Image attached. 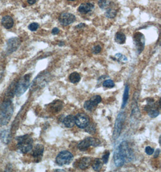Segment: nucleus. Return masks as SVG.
Here are the masks:
<instances>
[{"instance_id":"nucleus-1","label":"nucleus","mask_w":161,"mask_h":172,"mask_svg":"<svg viewBox=\"0 0 161 172\" xmlns=\"http://www.w3.org/2000/svg\"><path fill=\"white\" fill-rule=\"evenodd\" d=\"M14 106L10 99L5 100L0 107V124L7 125L13 115Z\"/></svg>"},{"instance_id":"nucleus-2","label":"nucleus","mask_w":161,"mask_h":172,"mask_svg":"<svg viewBox=\"0 0 161 172\" xmlns=\"http://www.w3.org/2000/svg\"><path fill=\"white\" fill-rule=\"evenodd\" d=\"M16 140L18 142L17 147L22 153L26 154L32 150L33 141L29 135L18 137Z\"/></svg>"},{"instance_id":"nucleus-3","label":"nucleus","mask_w":161,"mask_h":172,"mask_svg":"<svg viewBox=\"0 0 161 172\" xmlns=\"http://www.w3.org/2000/svg\"><path fill=\"white\" fill-rule=\"evenodd\" d=\"M30 74H26L23 76L21 80L17 83L15 93L17 97H20L24 94L26 91L28 90L30 86Z\"/></svg>"},{"instance_id":"nucleus-4","label":"nucleus","mask_w":161,"mask_h":172,"mask_svg":"<svg viewBox=\"0 0 161 172\" xmlns=\"http://www.w3.org/2000/svg\"><path fill=\"white\" fill-rule=\"evenodd\" d=\"M49 77V74L46 72H42L39 74L33 81L31 87L32 88L33 90H36L43 88L45 85L48 83Z\"/></svg>"},{"instance_id":"nucleus-5","label":"nucleus","mask_w":161,"mask_h":172,"mask_svg":"<svg viewBox=\"0 0 161 172\" xmlns=\"http://www.w3.org/2000/svg\"><path fill=\"white\" fill-rule=\"evenodd\" d=\"M72 159L73 155L71 152L67 150H63L57 155L56 158V162L59 165L62 166L69 164L72 161Z\"/></svg>"},{"instance_id":"nucleus-6","label":"nucleus","mask_w":161,"mask_h":172,"mask_svg":"<svg viewBox=\"0 0 161 172\" xmlns=\"http://www.w3.org/2000/svg\"><path fill=\"white\" fill-rule=\"evenodd\" d=\"M133 43L136 52L140 54L144 49L145 39L144 35L141 32H136L133 35Z\"/></svg>"},{"instance_id":"nucleus-7","label":"nucleus","mask_w":161,"mask_h":172,"mask_svg":"<svg viewBox=\"0 0 161 172\" xmlns=\"http://www.w3.org/2000/svg\"><path fill=\"white\" fill-rule=\"evenodd\" d=\"M125 118V115L124 112H121L118 114L115 124V127H114V131L113 134V138L115 141L120 136L121 130H122V126L123 123Z\"/></svg>"},{"instance_id":"nucleus-8","label":"nucleus","mask_w":161,"mask_h":172,"mask_svg":"<svg viewBox=\"0 0 161 172\" xmlns=\"http://www.w3.org/2000/svg\"><path fill=\"white\" fill-rule=\"evenodd\" d=\"M118 150L123 156L125 162L126 161H130L133 158V153L131 149L129 147L128 144L126 141L122 142L118 147Z\"/></svg>"},{"instance_id":"nucleus-9","label":"nucleus","mask_w":161,"mask_h":172,"mask_svg":"<svg viewBox=\"0 0 161 172\" xmlns=\"http://www.w3.org/2000/svg\"><path fill=\"white\" fill-rule=\"evenodd\" d=\"M75 121L79 128L85 129L90 123V118L86 114L79 113L75 116Z\"/></svg>"},{"instance_id":"nucleus-10","label":"nucleus","mask_w":161,"mask_h":172,"mask_svg":"<svg viewBox=\"0 0 161 172\" xmlns=\"http://www.w3.org/2000/svg\"><path fill=\"white\" fill-rule=\"evenodd\" d=\"M75 20V17L70 13L64 12L60 15L59 21L63 26H67L73 23Z\"/></svg>"},{"instance_id":"nucleus-11","label":"nucleus","mask_w":161,"mask_h":172,"mask_svg":"<svg viewBox=\"0 0 161 172\" xmlns=\"http://www.w3.org/2000/svg\"><path fill=\"white\" fill-rule=\"evenodd\" d=\"M21 44V40L18 38H11L8 41L6 53L8 54H11L15 51L20 47Z\"/></svg>"},{"instance_id":"nucleus-12","label":"nucleus","mask_w":161,"mask_h":172,"mask_svg":"<svg viewBox=\"0 0 161 172\" xmlns=\"http://www.w3.org/2000/svg\"><path fill=\"white\" fill-rule=\"evenodd\" d=\"M44 151V146L42 144H38L35 147L33 150L32 156L34 158V159L36 162H39L41 161Z\"/></svg>"},{"instance_id":"nucleus-13","label":"nucleus","mask_w":161,"mask_h":172,"mask_svg":"<svg viewBox=\"0 0 161 172\" xmlns=\"http://www.w3.org/2000/svg\"><path fill=\"white\" fill-rule=\"evenodd\" d=\"M114 159L115 164L117 167H120L123 166L125 162V159L122 154L121 153V152H120V150H118V147L115 150Z\"/></svg>"},{"instance_id":"nucleus-14","label":"nucleus","mask_w":161,"mask_h":172,"mask_svg":"<svg viewBox=\"0 0 161 172\" xmlns=\"http://www.w3.org/2000/svg\"><path fill=\"white\" fill-rule=\"evenodd\" d=\"M94 8V5L90 3H85L80 5L78 8V11L82 14H88Z\"/></svg>"},{"instance_id":"nucleus-15","label":"nucleus","mask_w":161,"mask_h":172,"mask_svg":"<svg viewBox=\"0 0 161 172\" xmlns=\"http://www.w3.org/2000/svg\"><path fill=\"white\" fill-rule=\"evenodd\" d=\"M90 146H91V138L87 137L85 140H82L79 144H78L77 148L81 151H86L90 148Z\"/></svg>"},{"instance_id":"nucleus-16","label":"nucleus","mask_w":161,"mask_h":172,"mask_svg":"<svg viewBox=\"0 0 161 172\" xmlns=\"http://www.w3.org/2000/svg\"><path fill=\"white\" fill-rule=\"evenodd\" d=\"M91 164V159L89 157H84L80 159L78 162V167L82 170L87 168Z\"/></svg>"},{"instance_id":"nucleus-17","label":"nucleus","mask_w":161,"mask_h":172,"mask_svg":"<svg viewBox=\"0 0 161 172\" xmlns=\"http://www.w3.org/2000/svg\"><path fill=\"white\" fill-rule=\"evenodd\" d=\"M2 24L7 29H10L13 27L14 21L13 18L10 16H5L2 20Z\"/></svg>"},{"instance_id":"nucleus-18","label":"nucleus","mask_w":161,"mask_h":172,"mask_svg":"<svg viewBox=\"0 0 161 172\" xmlns=\"http://www.w3.org/2000/svg\"><path fill=\"white\" fill-rule=\"evenodd\" d=\"M0 138L3 143L8 144L11 140V134L10 131L6 129L2 131L0 134Z\"/></svg>"},{"instance_id":"nucleus-19","label":"nucleus","mask_w":161,"mask_h":172,"mask_svg":"<svg viewBox=\"0 0 161 172\" xmlns=\"http://www.w3.org/2000/svg\"><path fill=\"white\" fill-rule=\"evenodd\" d=\"M63 124L68 128H71L75 124V117L72 115H68L63 119Z\"/></svg>"},{"instance_id":"nucleus-20","label":"nucleus","mask_w":161,"mask_h":172,"mask_svg":"<svg viewBox=\"0 0 161 172\" xmlns=\"http://www.w3.org/2000/svg\"><path fill=\"white\" fill-rule=\"evenodd\" d=\"M126 37L122 32H117L115 36V41L118 44H124L126 42Z\"/></svg>"},{"instance_id":"nucleus-21","label":"nucleus","mask_w":161,"mask_h":172,"mask_svg":"<svg viewBox=\"0 0 161 172\" xmlns=\"http://www.w3.org/2000/svg\"><path fill=\"white\" fill-rule=\"evenodd\" d=\"M50 106L53 111L59 112L63 108V103L62 102V101H60V100L54 101V102L50 104Z\"/></svg>"},{"instance_id":"nucleus-22","label":"nucleus","mask_w":161,"mask_h":172,"mask_svg":"<svg viewBox=\"0 0 161 172\" xmlns=\"http://www.w3.org/2000/svg\"><path fill=\"white\" fill-rule=\"evenodd\" d=\"M112 3L108 0H99L98 2V5L103 10H107L111 8Z\"/></svg>"},{"instance_id":"nucleus-23","label":"nucleus","mask_w":161,"mask_h":172,"mask_svg":"<svg viewBox=\"0 0 161 172\" xmlns=\"http://www.w3.org/2000/svg\"><path fill=\"white\" fill-rule=\"evenodd\" d=\"M129 88L128 86L127 85L126 88H125V90H124V94H123V103H122V105H121V108L122 109H124L127 103V101H128V99H129Z\"/></svg>"},{"instance_id":"nucleus-24","label":"nucleus","mask_w":161,"mask_h":172,"mask_svg":"<svg viewBox=\"0 0 161 172\" xmlns=\"http://www.w3.org/2000/svg\"><path fill=\"white\" fill-rule=\"evenodd\" d=\"M80 79H81V77H80V75L77 72H72L69 76V80L72 83H77L79 82L80 81Z\"/></svg>"},{"instance_id":"nucleus-25","label":"nucleus","mask_w":161,"mask_h":172,"mask_svg":"<svg viewBox=\"0 0 161 172\" xmlns=\"http://www.w3.org/2000/svg\"><path fill=\"white\" fill-rule=\"evenodd\" d=\"M103 166V162L100 159H96L93 164V168L95 171H100Z\"/></svg>"},{"instance_id":"nucleus-26","label":"nucleus","mask_w":161,"mask_h":172,"mask_svg":"<svg viewBox=\"0 0 161 172\" xmlns=\"http://www.w3.org/2000/svg\"><path fill=\"white\" fill-rule=\"evenodd\" d=\"M117 10L110 8L108 9H107L106 12H105V16L106 17L108 18H113L115 17V16L117 15Z\"/></svg>"},{"instance_id":"nucleus-27","label":"nucleus","mask_w":161,"mask_h":172,"mask_svg":"<svg viewBox=\"0 0 161 172\" xmlns=\"http://www.w3.org/2000/svg\"><path fill=\"white\" fill-rule=\"evenodd\" d=\"M90 100L93 104V105L96 107L102 102V97L99 95H96V96H93Z\"/></svg>"},{"instance_id":"nucleus-28","label":"nucleus","mask_w":161,"mask_h":172,"mask_svg":"<svg viewBox=\"0 0 161 172\" xmlns=\"http://www.w3.org/2000/svg\"><path fill=\"white\" fill-rule=\"evenodd\" d=\"M114 60H117V61H119V62H127L128 59H127V57L121 54V53H117L115 55V57H114Z\"/></svg>"},{"instance_id":"nucleus-29","label":"nucleus","mask_w":161,"mask_h":172,"mask_svg":"<svg viewBox=\"0 0 161 172\" xmlns=\"http://www.w3.org/2000/svg\"><path fill=\"white\" fill-rule=\"evenodd\" d=\"M103 86L105 88H114L115 86V83L113 80L111 79H108L106 80L103 81Z\"/></svg>"},{"instance_id":"nucleus-30","label":"nucleus","mask_w":161,"mask_h":172,"mask_svg":"<svg viewBox=\"0 0 161 172\" xmlns=\"http://www.w3.org/2000/svg\"><path fill=\"white\" fill-rule=\"evenodd\" d=\"M148 115L151 118H156L159 115V111L154 108L150 109L149 111H147Z\"/></svg>"},{"instance_id":"nucleus-31","label":"nucleus","mask_w":161,"mask_h":172,"mask_svg":"<svg viewBox=\"0 0 161 172\" xmlns=\"http://www.w3.org/2000/svg\"><path fill=\"white\" fill-rule=\"evenodd\" d=\"M84 108L89 111H91L94 109L95 106L93 105V104L90 102V100H87L84 103Z\"/></svg>"},{"instance_id":"nucleus-32","label":"nucleus","mask_w":161,"mask_h":172,"mask_svg":"<svg viewBox=\"0 0 161 172\" xmlns=\"http://www.w3.org/2000/svg\"><path fill=\"white\" fill-rule=\"evenodd\" d=\"M85 129H86V132L90 134H94L96 132V131L95 126L93 124H90V123Z\"/></svg>"},{"instance_id":"nucleus-33","label":"nucleus","mask_w":161,"mask_h":172,"mask_svg":"<svg viewBox=\"0 0 161 172\" xmlns=\"http://www.w3.org/2000/svg\"><path fill=\"white\" fill-rule=\"evenodd\" d=\"M91 146L97 147V146L100 145L101 141H100V140H99L96 138L91 137Z\"/></svg>"},{"instance_id":"nucleus-34","label":"nucleus","mask_w":161,"mask_h":172,"mask_svg":"<svg viewBox=\"0 0 161 172\" xmlns=\"http://www.w3.org/2000/svg\"><path fill=\"white\" fill-rule=\"evenodd\" d=\"M109 155H110V152L108 150L105 151V152L104 153L103 156H102V161L103 162L104 164H107L109 160Z\"/></svg>"},{"instance_id":"nucleus-35","label":"nucleus","mask_w":161,"mask_h":172,"mask_svg":"<svg viewBox=\"0 0 161 172\" xmlns=\"http://www.w3.org/2000/svg\"><path fill=\"white\" fill-rule=\"evenodd\" d=\"M38 28H39V24L36 23H32L29 26V29L32 32L36 31Z\"/></svg>"},{"instance_id":"nucleus-36","label":"nucleus","mask_w":161,"mask_h":172,"mask_svg":"<svg viewBox=\"0 0 161 172\" xmlns=\"http://www.w3.org/2000/svg\"><path fill=\"white\" fill-rule=\"evenodd\" d=\"M101 51H102V47L99 45L94 46V48H93V53L95 54L100 53Z\"/></svg>"},{"instance_id":"nucleus-37","label":"nucleus","mask_w":161,"mask_h":172,"mask_svg":"<svg viewBox=\"0 0 161 172\" xmlns=\"http://www.w3.org/2000/svg\"><path fill=\"white\" fill-rule=\"evenodd\" d=\"M145 153L147 154V155H151L153 153H154V149L153 148H152V147H150V146H147V147H146V148H145Z\"/></svg>"},{"instance_id":"nucleus-38","label":"nucleus","mask_w":161,"mask_h":172,"mask_svg":"<svg viewBox=\"0 0 161 172\" xmlns=\"http://www.w3.org/2000/svg\"><path fill=\"white\" fill-rule=\"evenodd\" d=\"M59 33V29L58 28H54L53 29V30H52V33L53 34V35H57V34H58Z\"/></svg>"},{"instance_id":"nucleus-39","label":"nucleus","mask_w":161,"mask_h":172,"mask_svg":"<svg viewBox=\"0 0 161 172\" xmlns=\"http://www.w3.org/2000/svg\"><path fill=\"white\" fill-rule=\"evenodd\" d=\"M160 154V149H157L156 150V151L155 152V153H154V158H156L158 157V156Z\"/></svg>"},{"instance_id":"nucleus-40","label":"nucleus","mask_w":161,"mask_h":172,"mask_svg":"<svg viewBox=\"0 0 161 172\" xmlns=\"http://www.w3.org/2000/svg\"><path fill=\"white\" fill-rule=\"evenodd\" d=\"M38 1V0H27L28 3L30 5H34L35 3H36V2Z\"/></svg>"},{"instance_id":"nucleus-41","label":"nucleus","mask_w":161,"mask_h":172,"mask_svg":"<svg viewBox=\"0 0 161 172\" xmlns=\"http://www.w3.org/2000/svg\"><path fill=\"white\" fill-rule=\"evenodd\" d=\"M85 26V24H80L79 25H78V26H76V28H78V29H81V28H83V27H84Z\"/></svg>"},{"instance_id":"nucleus-42","label":"nucleus","mask_w":161,"mask_h":172,"mask_svg":"<svg viewBox=\"0 0 161 172\" xmlns=\"http://www.w3.org/2000/svg\"><path fill=\"white\" fill-rule=\"evenodd\" d=\"M65 45V42H64L61 41V42H60L59 43V46H63V45Z\"/></svg>"},{"instance_id":"nucleus-43","label":"nucleus","mask_w":161,"mask_h":172,"mask_svg":"<svg viewBox=\"0 0 161 172\" xmlns=\"http://www.w3.org/2000/svg\"><path fill=\"white\" fill-rule=\"evenodd\" d=\"M55 171H64L65 170H55Z\"/></svg>"},{"instance_id":"nucleus-44","label":"nucleus","mask_w":161,"mask_h":172,"mask_svg":"<svg viewBox=\"0 0 161 172\" xmlns=\"http://www.w3.org/2000/svg\"><path fill=\"white\" fill-rule=\"evenodd\" d=\"M2 72H0V79L2 78Z\"/></svg>"},{"instance_id":"nucleus-45","label":"nucleus","mask_w":161,"mask_h":172,"mask_svg":"<svg viewBox=\"0 0 161 172\" xmlns=\"http://www.w3.org/2000/svg\"><path fill=\"white\" fill-rule=\"evenodd\" d=\"M68 1H71V2H73V1H75V0H68Z\"/></svg>"}]
</instances>
